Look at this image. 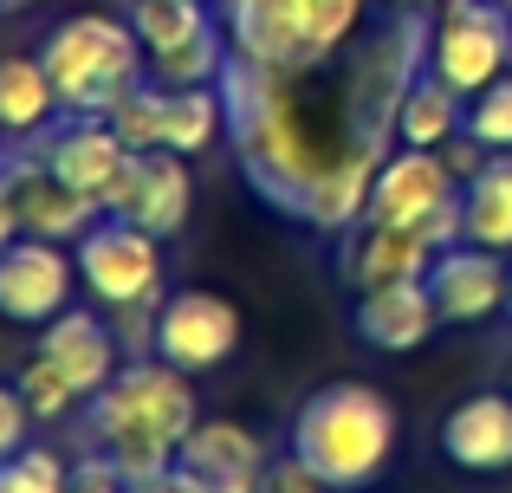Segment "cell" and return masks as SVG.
Segmentation results:
<instances>
[{
    "instance_id": "52a82bcc",
    "label": "cell",
    "mask_w": 512,
    "mask_h": 493,
    "mask_svg": "<svg viewBox=\"0 0 512 493\" xmlns=\"http://www.w3.org/2000/svg\"><path fill=\"white\" fill-rule=\"evenodd\" d=\"M78 253V279L91 286V299L111 305V312H143V305H163V241L150 228L124 215H104L85 241H72Z\"/></svg>"
},
{
    "instance_id": "44dd1931",
    "label": "cell",
    "mask_w": 512,
    "mask_h": 493,
    "mask_svg": "<svg viewBox=\"0 0 512 493\" xmlns=\"http://www.w3.org/2000/svg\"><path fill=\"white\" fill-rule=\"evenodd\" d=\"M461 241L493 253L512 247V150H487V163L461 182Z\"/></svg>"
},
{
    "instance_id": "5bb4252c",
    "label": "cell",
    "mask_w": 512,
    "mask_h": 493,
    "mask_svg": "<svg viewBox=\"0 0 512 493\" xmlns=\"http://www.w3.org/2000/svg\"><path fill=\"white\" fill-rule=\"evenodd\" d=\"M506 292H512V266L493 247L454 241L428 266V299H435L441 325H487L493 312H506Z\"/></svg>"
},
{
    "instance_id": "ba28073f",
    "label": "cell",
    "mask_w": 512,
    "mask_h": 493,
    "mask_svg": "<svg viewBox=\"0 0 512 493\" xmlns=\"http://www.w3.org/2000/svg\"><path fill=\"white\" fill-rule=\"evenodd\" d=\"M454 241H461V202H448L441 215L415 221V228H370V221H357V228L344 234V247H338V273H344L350 292L428 279L435 253L454 247Z\"/></svg>"
},
{
    "instance_id": "603a6c76",
    "label": "cell",
    "mask_w": 512,
    "mask_h": 493,
    "mask_svg": "<svg viewBox=\"0 0 512 493\" xmlns=\"http://www.w3.org/2000/svg\"><path fill=\"white\" fill-rule=\"evenodd\" d=\"M59 111V91L46 78L39 52H7L0 59V137H39Z\"/></svg>"
},
{
    "instance_id": "f546056e",
    "label": "cell",
    "mask_w": 512,
    "mask_h": 493,
    "mask_svg": "<svg viewBox=\"0 0 512 493\" xmlns=\"http://www.w3.org/2000/svg\"><path fill=\"white\" fill-rule=\"evenodd\" d=\"M266 493H331V487L318 481V474H312V468H305V461L286 448V455H279L273 468H266Z\"/></svg>"
},
{
    "instance_id": "1f68e13d",
    "label": "cell",
    "mask_w": 512,
    "mask_h": 493,
    "mask_svg": "<svg viewBox=\"0 0 512 493\" xmlns=\"http://www.w3.org/2000/svg\"><path fill=\"white\" fill-rule=\"evenodd\" d=\"M20 208H13V182H7V169H0V247H13L20 241Z\"/></svg>"
},
{
    "instance_id": "836d02e7",
    "label": "cell",
    "mask_w": 512,
    "mask_h": 493,
    "mask_svg": "<svg viewBox=\"0 0 512 493\" xmlns=\"http://www.w3.org/2000/svg\"><path fill=\"white\" fill-rule=\"evenodd\" d=\"M506 318H512V292H506Z\"/></svg>"
},
{
    "instance_id": "7402d4cb",
    "label": "cell",
    "mask_w": 512,
    "mask_h": 493,
    "mask_svg": "<svg viewBox=\"0 0 512 493\" xmlns=\"http://www.w3.org/2000/svg\"><path fill=\"white\" fill-rule=\"evenodd\" d=\"M461 130H467V104H461V91H454L441 72H422V78L409 85V98H402L396 143H402V150H448Z\"/></svg>"
},
{
    "instance_id": "484cf974",
    "label": "cell",
    "mask_w": 512,
    "mask_h": 493,
    "mask_svg": "<svg viewBox=\"0 0 512 493\" xmlns=\"http://www.w3.org/2000/svg\"><path fill=\"white\" fill-rule=\"evenodd\" d=\"M20 396H26V409H33L39 422H59V416H65L72 403H85V396H78L72 383H65L59 370L46 364V357H33V364L20 370Z\"/></svg>"
},
{
    "instance_id": "3957f363",
    "label": "cell",
    "mask_w": 512,
    "mask_h": 493,
    "mask_svg": "<svg viewBox=\"0 0 512 493\" xmlns=\"http://www.w3.org/2000/svg\"><path fill=\"white\" fill-rule=\"evenodd\" d=\"M286 448L331 493H363L396 461V403L370 383H325L299 403Z\"/></svg>"
},
{
    "instance_id": "83f0119b",
    "label": "cell",
    "mask_w": 512,
    "mask_h": 493,
    "mask_svg": "<svg viewBox=\"0 0 512 493\" xmlns=\"http://www.w3.org/2000/svg\"><path fill=\"white\" fill-rule=\"evenodd\" d=\"M65 493H130V481H124V468H117L111 455L85 448V455L72 461V481H65Z\"/></svg>"
},
{
    "instance_id": "ac0fdd59",
    "label": "cell",
    "mask_w": 512,
    "mask_h": 493,
    "mask_svg": "<svg viewBox=\"0 0 512 493\" xmlns=\"http://www.w3.org/2000/svg\"><path fill=\"white\" fill-rule=\"evenodd\" d=\"M182 461L188 474H201L214 493H266V442L247 429V422H195L188 429V442H182Z\"/></svg>"
},
{
    "instance_id": "4316f807",
    "label": "cell",
    "mask_w": 512,
    "mask_h": 493,
    "mask_svg": "<svg viewBox=\"0 0 512 493\" xmlns=\"http://www.w3.org/2000/svg\"><path fill=\"white\" fill-rule=\"evenodd\" d=\"M111 130L130 150H156V85H137L124 104L111 111Z\"/></svg>"
},
{
    "instance_id": "2e32d148",
    "label": "cell",
    "mask_w": 512,
    "mask_h": 493,
    "mask_svg": "<svg viewBox=\"0 0 512 493\" xmlns=\"http://www.w3.org/2000/svg\"><path fill=\"white\" fill-rule=\"evenodd\" d=\"M33 150L46 156V169L65 182V189L91 195V202H104L111 182L124 176V163H130V143L111 130V117H65V124L46 130Z\"/></svg>"
},
{
    "instance_id": "8fae6325",
    "label": "cell",
    "mask_w": 512,
    "mask_h": 493,
    "mask_svg": "<svg viewBox=\"0 0 512 493\" xmlns=\"http://www.w3.org/2000/svg\"><path fill=\"white\" fill-rule=\"evenodd\" d=\"M188 202H195V176H188V156L175 150H130L124 176L104 195V215H124L137 228H150L156 241L188 228Z\"/></svg>"
},
{
    "instance_id": "8992f818",
    "label": "cell",
    "mask_w": 512,
    "mask_h": 493,
    "mask_svg": "<svg viewBox=\"0 0 512 493\" xmlns=\"http://www.w3.org/2000/svg\"><path fill=\"white\" fill-rule=\"evenodd\" d=\"M143 52H150L156 85H221L227 59V26L208 13V0H130Z\"/></svg>"
},
{
    "instance_id": "cb8c5ba5",
    "label": "cell",
    "mask_w": 512,
    "mask_h": 493,
    "mask_svg": "<svg viewBox=\"0 0 512 493\" xmlns=\"http://www.w3.org/2000/svg\"><path fill=\"white\" fill-rule=\"evenodd\" d=\"M72 468L59 461V448H33L26 442L20 455L0 461V493H65Z\"/></svg>"
},
{
    "instance_id": "d590c367",
    "label": "cell",
    "mask_w": 512,
    "mask_h": 493,
    "mask_svg": "<svg viewBox=\"0 0 512 493\" xmlns=\"http://www.w3.org/2000/svg\"><path fill=\"white\" fill-rule=\"evenodd\" d=\"M13 7H26V0H13Z\"/></svg>"
},
{
    "instance_id": "4fadbf2b",
    "label": "cell",
    "mask_w": 512,
    "mask_h": 493,
    "mask_svg": "<svg viewBox=\"0 0 512 493\" xmlns=\"http://www.w3.org/2000/svg\"><path fill=\"white\" fill-rule=\"evenodd\" d=\"M448 202H461V176L448 169L441 150H389V163L370 182V228H415V221L441 215Z\"/></svg>"
},
{
    "instance_id": "7c38bea8",
    "label": "cell",
    "mask_w": 512,
    "mask_h": 493,
    "mask_svg": "<svg viewBox=\"0 0 512 493\" xmlns=\"http://www.w3.org/2000/svg\"><path fill=\"white\" fill-rule=\"evenodd\" d=\"M72 279L78 260L65 253V241L20 234L13 247H0V318L7 325H52L72 305Z\"/></svg>"
},
{
    "instance_id": "e0dca14e",
    "label": "cell",
    "mask_w": 512,
    "mask_h": 493,
    "mask_svg": "<svg viewBox=\"0 0 512 493\" xmlns=\"http://www.w3.org/2000/svg\"><path fill=\"white\" fill-rule=\"evenodd\" d=\"M39 357H46L78 396H98L104 383L124 370V357H117V331L104 325L98 312H85V305H65L52 325H39Z\"/></svg>"
},
{
    "instance_id": "d4e9b609",
    "label": "cell",
    "mask_w": 512,
    "mask_h": 493,
    "mask_svg": "<svg viewBox=\"0 0 512 493\" xmlns=\"http://www.w3.org/2000/svg\"><path fill=\"white\" fill-rule=\"evenodd\" d=\"M467 137L487 150H512V78H493L474 104H467Z\"/></svg>"
},
{
    "instance_id": "f1b7e54d",
    "label": "cell",
    "mask_w": 512,
    "mask_h": 493,
    "mask_svg": "<svg viewBox=\"0 0 512 493\" xmlns=\"http://www.w3.org/2000/svg\"><path fill=\"white\" fill-rule=\"evenodd\" d=\"M33 409H26V396H20V383H0V461L7 455H20L26 448V435H33Z\"/></svg>"
},
{
    "instance_id": "277c9868",
    "label": "cell",
    "mask_w": 512,
    "mask_h": 493,
    "mask_svg": "<svg viewBox=\"0 0 512 493\" xmlns=\"http://www.w3.org/2000/svg\"><path fill=\"white\" fill-rule=\"evenodd\" d=\"M46 78L59 91L65 117H111L130 91L150 72V52H143L137 26L117 20V13H72L46 33L39 46Z\"/></svg>"
},
{
    "instance_id": "9a60e30c",
    "label": "cell",
    "mask_w": 512,
    "mask_h": 493,
    "mask_svg": "<svg viewBox=\"0 0 512 493\" xmlns=\"http://www.w3.org/2000/svg\"><path fill=\"white\" fill-rule=\"evenodd\" d=\"M0 169H7V182H13L20 228L39 234V241H85V234L104 221V202L65 189V182L46 169V156H39V150H7V156H0Z\"/></svg>"
},
{
    "instance_id": "30bf717a",
    "label": "cell",
    "mask_w": 512,
    "mask_h": 493,
    "mask_svg": "<svg viewBox=\"0 0 512 493\" xmlns=\"http://www.w3.org/2000/svg\"><path fill=\"white\" fill-rule=\"evenodd\" d=\"M150 351L163 357V364L188 370V377H195V370H221L227 357L240 351V312H234V299L201 292V286L163 299V305H156V338H150Z\"/></svg>"
},
{
    "instance_id": "e575fe53",
    "label": "cell",
    "mask_w": 512,
    "mask_h": 493,
    "mask_svg": "<svg viewBox=\"0 0 512 493\" xmlns=\"http://www.w3.org/2000/svg\"><path fill=\"white\" fill-rule=\"evenodd\" d=\"M7 7H13V0H0V13H7Z\"/></svg>"
},
{
    "instance_id": "9c48e42d",
    "label": "cell",
    "mask_w": 512,
    "mask_h": 493,
    "mask_svg": "<svg viewBox=\"0 0 512 493\" xmlns=\"http://www.w3.org/2000/svg\"><path fill=\"white\" fill-rule=\"evenodd\" d=\"M512 65V13L500 0H474V7H448L435 20V46H428V72H441L461 98L487 91Z\"/></svg>"
},
{
    "instance_id": "6da1fadb",
    "label": "cell",
    "mask_w": 512,
    "mask_h": 493,
    "mask_svg": "<svg viewBox=\"0 0 512 493\" xmlns=\"http://www.w3.org/2000/svg\"><path fill=\"white\" fill-rule=\"evenodd\" d=\"M221 104L247 189L273 215L305 221L318 182L357 150L344 130L338 59L318 65V72H279V65H253L234 52L221 72Z\"/></svg>"
},
{
    "instance_id": "4dcf8cb0",
    "label": "cell",
    "mask_w": 512,
    "mask_h": 493,
    "mask_svg": "<svg viewBox=\"0 0 512 493\" xmlns=\"http://www.w3.org/2000/svg\"><path fill=\"white\" fill-rule=\"evenodd\" d=\"M130 493H214L208 481H201V474H188L182 461H175V468H163V474H150V481H137Z\"/></svg>"
},
{
    "instance_id": "5b68a950",
    "label": "cell",
    "mask_w": 512,
    "mask_h": 493,
    "mask_svg": "<svg viewBox=\"0 0 512 493\" xmlns=\"http://www.w3.org/2000/svg\"><path fill=\"white\" fill-rule=\"evenodd\" d=\"M363 7L370 0H221V26L240 59L279 65V72H318L344 59V46L363 26Z\"/></svg>"
},
{
    "instance_id": "ffe728a7",
    "label": "cell",
    "mask_w": 512,
    "mask_h": 493,
    "mask_svg": "<svg viewBox=\"0 0 512 493\" xmlns=\"http://www.w3.org/2000/svg\"><path fill=\"white\" fill-rule=\"evenodd\" d=\"M435 325H441V312H435V299H428V279L370 286L350 305V331H357L370 351H422Z\"/></svg>"
},
{
    "instance_id": "d6a6232c",
    "label": "cell",
    "mask_w": 512,
    "mask_h": 493,
    "mask_svg": "<svg viewBox=\"0 0 512 493\" xmlns=\"http://www.w3.org/2000/svg\"><path fill=\"white\" fill-rule=\"evenodd\" d=\"M409 7H435V0H409Z\"/></svg>"
},
{
    "instance_id": "7a4b0ae2",
    "label": "cell",
    "mask_w": 512,
    "mask_h": 493,
    "mask_svg": "<svg viewBox=\"0 0 512 493\" xmlns=\"http://www.w3.org/2000/svg\"><path fill=\"white\" fill-rule=\"evenodd\" d=\"M195 390H188V370L163 364V357H130L98 396H85V448L111 455L124 468V481H150V474L175 468L188 429H195Z\"/></svg>"
},
{
    "instance_id": "d6986e66",
    "label": "cell",
    "mask_w": 512,
    "mask_h": 493,
    "mask_svg": "<svg viewBox=\"0 0 512 493\" xmlns=\"http://www.w3.org/2000/svg\"><path fill=\"white\" fill-rule=\"evenodd\" d=\"M441 455L461 474H506L512 468V390H480L448 409Z\"/></svg>"
}]
</instances>
